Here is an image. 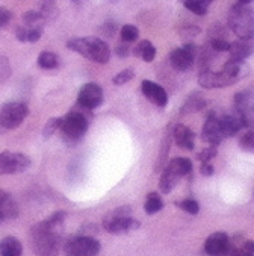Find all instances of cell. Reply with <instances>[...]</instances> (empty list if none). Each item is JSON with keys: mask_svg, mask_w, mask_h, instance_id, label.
I'll return each mask as SVG.
<instances>
[{"mask_svg": "<svg viewBox=\"0 0 254 256\" xmlns=\"http://www.w3.org/2000/svg\"><path fill=\"white\" fill-rule=\"evenodd\" d=\"M38 66L42 70H55L59 66V60H58L56 54L44 50V52H41L39 56H38Z\"/></svg>", "mask_w": 254, "mask_h": 256, "instance_id": "23", "label": "cell"}, {"mask_svg": "<svg viewBox=\"0 0 254 256\" xmlns=\"http://www.w3.org/2000/svg\"><path fill=\"white\" fill-rule=\"evenodd\" d=\"M59 126H61V118H48L42 129V138L48 140L56 130H59Z\"/></svg>", "mask_w": 254, "mask_h": 256, "instance_id": "30", "label": "cell"}, {"mask_svg": "<svg viewBox=\"0 0 254 256\" xmlns=\"http://www.w3.org/2000/svg\"><path fill=\"white\" fill-rule=\"evenodd\" d=\"M224 138H227V135L223 124V114H217V112L209 114L201 130V140L212 146H218Z\"/></svg>", "mask_w": 254, "mask_h": 256, "instance_id": "9", "label": "cell"}, {"mask_svg": "<svg viewBox=\"0 0 254 256\" xmlns=\"http://www.w3.org/2000/svg\"><path fill=\"white\" fill-rule=\"evenodd\" d=\"M2 220H3V216H2V214H0V222H2Z\"/></svg>", "mask_w": 254, "mask_h": 256, "instance_id": "46", "label": "cell"}, {"mask_svg": "<svg viewBox=\"0 0 254 256\" xmlns=\"http://www.w3.org/2000/svg\"><path fill=\"white\" fill-rule=\"evenodd\" d=\"M92 118L91 110H86L80 105H76L70 112L61 118V138L67 146H76L88 132L89 122Z\"/></svg>", "mask_w": 254, "mask_h": 256, "instance_id": "1", "label": "cell"}, {"mask_svg": "<svg viewBox=\"0 0 254 256\" xmlns=\"http://www.w3.org/2000/svg\"><path fill=\"white\" fill-rule=\"evenodd\" d=\"M239 147L244 152L254 153V130H248L239 138Z\"/></svg>", "mask_w": 254, "mask_h": 256, "instance_id": "28", "label": "cell"}, {"mask_svg": "<svg viewBox=\"0 0 254 256\" xmlns=\"http://www.w3.org/2000/svg\"><path fill=\"white\" fill-rule=\"evenodd\" d=\"M182 2H183V0H182Z\"/></svg>", "mask_w": 254, "mask_h": 256, "instance_id": "48", "label": "cell"}, {"mask_svg": "<svg viewBox=\"0 0 254 256\" xmlns=\"http://www.w3.org/2000/svg\"><path fill=\"white\" fill-rule=\"evenodd\" d=\"M198 34H200V28L198 26H194V24H188V26H183L180 29V36L185 38V40H192Z\"/></svg>", "mask_w": 254, "mask_h": 256, "instance_id": "36", "label": "cell"}, {"mask_svg": "<svg viewBox=\"0 0 254 256\" xmlns=\"http://www.w3.org/2000/svg\"><path fill=\"white\" fill-rule=\"evenodd\" d=\"M132 208L130 206H118L106 214L103 218V228L105 230L111 234H124L135 230L141 226V223L130 217Z\"/></svg>", "mask_w": 254, "mask_h": 256, "instance_id": "6", "label": "cell"}, {"mask_svg": "<svg viewBox=\"0 0 254 256\" xmlns=\"http://www.w3.org/2000/svg\"><path fill=\"white\" fill-rule=\"evenodd\" d=\"M183 4L186 10L197 16H205L209 11V6L212 4V0H183Z\"/></svg>", "mask_w": 254, "mask_h": 256, "instance_id": "22", "label": "cell"}, {"mask_svg": "<svg viewBox=\"0 0 254 256\" xmlns=\"http://www.w3.org/2000/svg\"><path fill=\"white\" fill-rule=\"evenodd\" d=\"M117 29H118V26H117L115 22H106L103 26L100 28V32L103 34L105 36H108V38H112L115 35Z\"/></svg>", "mask_w": 254, "mask_h": 256, "instance_id": "38", "label": "cell"}, {"mask_svg": "<svg viewBox=\"0 0 254 256\" xmlns=\"http://www.w3.org/2000/svg\"><path fill=\"white\" fill-rule=\"evenodd\" d=\"M65 217H67V214H65L64 211H58V212H55L53 216H50L45 222H47L50 226H52V228L58 229V228H61V226L64 224Z\"/></svg>", "mask_w": 254, "mask_h": 256, "instance_id": "34", "label": "cell"}, {"mask_svg": "<svg viewBox=\"0 0 254 256\" xmlns=\"http://www.w3.org/2000/svg\"><path fill=\"white\" fill-rule=\"evenodd\" d=\"M12 18V12L3 6H0V28H5Z\"/></svg>", "mask_w": 254, "mask_h": 256, "instance_id": "42", "label": "cell"}, {"mask_svg": "<svg viewBox=\"0 0 254 256\" xmlns=\"http://www.w3.org/2000/svg\"><path fill=\"white\" fill-rule=\"evenodd\" d=\"M236 82L238 80L233 79L224 70H221V72H212L211 68H205V70H201L200 74H198V84H200V86L201 88H206V90L224 88V86L235 85Z\"/></svg>", "mask_w": 254, "mask_h": 256, "instance_id": "12", "label": "cell"}, {"mask_svg": "<svg viewBox=\"0 0 254 256\" xmlns=\"http://www.w3.org/2000/svg\"><path fill=\"white\" fill-rule=\"evenodd\" d=\"M162 208H164V202H162L161 196L158 192H150L144 203L145 212L148 216H153V214H158L159 211H162Z\"/></svg>", "mask_w": 254, "mask_h": 256, "instance_id": "21", "label": "cell"}, {"mask_svg": "<svg viewBox=\"0 0 254 256\" xmlns=\"http://www.w3.org/2000/svg\"><path fill=\"white\" fill-rule=\"evenodd\" d=\"M217 148L215 147H209V148H203L200 153H198V160L201 162H211V160H214L217 156Z\"/></svg>", "mask_w": 254, "mask_h": 256, "instance_id": "37", "label": "cell"}, {"mask_svg": "<svg viewBox=\"0 0 254 256\" xmlns=\"http://www.w3.org/2000/svg\"><path fill=\"white\" fill-rule=\"evenodd\" d=\"M133 76H135L133 70L126 68V70L120 72L118 74H115V78L112 79V82H114V85H118V86H120V85H124V84L130 82V80L133 79Z\"/></svg>", "mask_w": 254, "mask_h": 256, "instance_id": "32", "label": "cell"}, {"mask_svg": "<svg viewBox=\"0 0 254 256\" xmlns=\"http://www.w3.org/2000/svg\"><path fill=\"white\" fill-rule=\"evenodd\" d=\"M100 252V242L94 236L79 235L65 244L67 256H95Z\"/></svg>", "mask_w": 254, "mask_h": 256, "instance_id": "8", "label": "cell"}, {"mask_svg": "<svg viewBox=\"0 0 254 256\" xmlns=\"http://www.w3.org/2000/svg\"><path fill=\"white\" fill-rule=\"evenodd\" d=\"M23 246L15 236H5L0 241V256H21Z\"/></svg>", "mask_w": 254, "mask_h": 256, "instance_id": "19", "label": "cell"}, {"mask_svg": "<svg viewBox=\"0 0 254 256\" xmlns=\"http://www.w3.org/2000/svg\"><path fill=\"white\" fill-rule=\"evenodd\" d=\"M197 54H198L197 46L192 42H188L183 47L173 50L171 55H170V64L177 72H186L194 66Z\"/></svg>", "mask_w": 254, "mask_h": 256, "instance_id": "11", "label": "cell"}, {"mask_svg": "<svg viewBox=\"0 0 254 256\" xmlns=\"http://www.w3.org/2000/svg\"><path fill=\"white\" fill-rule=\"evenodd\" d=\"M67 47L73 52H77L83 58L97 62L106 64L111 60V48L106 41L97 36H85V38H73L67 41Z\"/></svg>", "mask_w": 254, "mask_h": 256, "instance_id": "3", "label": "cell"}, {"mask_svg": "<svg viewBox=\"0 0 254 256\" xmlns=\"http://www.w3.org/2000/svg\"><path fill=\"white\" fill-rule=\"evenodd\" d=\"M212 38H226L227 40V30L221 24H214L209 29V40Z\"/></svg>", "mask_w": 254, "mask_h": 256, "instance_id": "39", "label": "cell"}, {"mask_svg": "<svg viewBox=\"0 0 254 256\" xmlns=\"http://www.w3.org/2000/svg\"><path fill=\"white\" fill-rule=\"evenodd\" d=\"M173 135H174V140H176V144L180 147V148H185V150H194L195 147V135L194 132L185 126V124H177L173 130Z\"/></svg>", "mask_w": 254, "mask_h": 256, "instance_id": "17", "label": "cell"}, {"mask_svg": "<svg viewBox=\"0 0 254 256\" xmlns=\"http://www.w3.org/2000/svg\"><path fill=\"white\" fill-rule=\"evenodd\" d=\"M230 256H254V241H245L239 247H235Z\"/></svg>", "mask_w": 254, "mask_h": 256, "instance_id": "29", "label": "cell"}, {"mask_svg": "<svg viewBox=\"0 0 254 256\" xmlns=\"http://www.w3.org/2000/svg\"><path fill=\"white\" fill-rule=\"evenodd\" d=\"M200 172H201L203 176H208L209 178V176H212L215 173V168H214V166L211 162H201Z\"/></svg>", "mask_w": 254, "mask_h": 256, "instance_id": "43", "label": "cell"}, {"mask_svg": "<svg viewBox=\"0 0 254 256\" xmlns=\"http://www.w3.org/2000/svg\"><path fill=\"white\" fill-rule=\"evenodd\" d=\"M209 46L215 50V52H227L229 47H230V42L226 40V38H212L209 40Z\"/></svg>", "mask_w": 254, "mask_h": 256, "instance_id": "33", "label": "cell"}, {"mask_svg": "<svg viewBox=\"0 0 254 256\" xmlns=\"http://www.w3.org/2000/svg\"><path fill=\"white\" fill-rule=\"evenodd\" d=\"M120 34H121V40L126 41V42H130V44L135 42L138 40V36H139V30L133 24H124L121 28V32Z\"/></svg>", "mask_w": 254, "mask_h": 256, "instance_id": "27", "label": "cell"}, {"mask_svg": "<svg viewBox=\"0 0 254 256\" xmlns=\"http://www.w3.org/2000/svg\"><path fill=\"white\" fill-rule=\"evenodd\" d=\"M205 105H206V100H205V98H201L200 94H192L191 98L186 102V105H185V108H183V112L200 111Z\"/></svg>", "mask_w": 254, "mask_h": 256, "instance_id": "26", "label": "cell"}, {"mask_svg": "<svg viewBox=\"0 0 254 256\" xmlns=\"http://www.w3.org/2000/svg\"><path fill=\"white\" fill-rule=\"evenodd\" d=\"M115 54L120 56V58H127L130 54H132V47H130V42H126V41H121L117 48H115Z\"/></svg>", "mask_w": 254, "mask_h": 256, "instance_id": "40", "label": "cell"}, {"mask_svg": "<svg viewBox=\"0 0 254 256\" xmlns=\"http://www.w3.org/2000/svg\"><path fill=\"white\" fill-rule=\"evenodd\" d=\"M74 2H76V0H74Z\"/></svg>", "mask_w": 254, "mask_h": 256, "instance_id": "47", "label": "cell"}, {"mask_svg": "<svg viewBox=\"0 0 254 256\" xmlns=\"http://www.w3.org/2000/svg\"><path fill=\"white\" fill-rule=\"evenodd\" d=\"M21 18L27 28H42V24L45 23V18L39 11H27L23 14Z\"/></svg>", "mask_w": 254, "mask_h": 256, "instance_id": "24", "label": "cell"}, {"mask_svg": "<svg viewBox=\"0 0 254 256\" xmlns=\"http://www.w3.org/2000/svg\"><path fill=\"white\" fill-rule=\"evenodd\" d=\"M11 64L6 56H0V80H5L11 76Z\"/></svg>", "mask_w": 254, "mask_h": 256, "instance_id": "35", "label": "cell"}, {"mask_svg": "<svg viewBox=\"0 0 254 256\" xmlns=\"http://www.w3.org/2000/svg\"><path fill=\"white\" fill-rule=\"evenodd\" d=\"M238 2H241V4H251V2H254V0H238Z\"/></svg>", "mask_w": 254, "mask_h": 256, "instance_id": "45", "label": "cell"}, {"mask_svg": "<svg viewBox=\"0 0 254 256\" xmlns=\"http://www.w3.org/2000/svg\"><path fill=\"white\" fill-rule=\"evenodd\" d=\"M29 114V108L21 102H9L0 108V134L17 129Z\"/></svg>", "mask_w": 254, "mask_h": 256, "instance_id": "7", "label": "cell"}, {"mask_svg": "<svg viewBox=\"0 0 254 256\" xmlns=\"http://www.w3.org/2000/svg\"><path fill=\"white\" fill-rule=\"evenodd\" d=\"M42 17L45 18V22L48 20H53L58 14V10H56V2L55 0H42L41 2V11Z\"/></svg>", "mask_w": 254, "mask_h": 256, "instance_id": "25", "label": "cell"}, {"mask_svg": "<svg viewBox=\"0 0 254 256\" xmlns=\"http://www.w3.org/2000/svg\"><path fill=\"white\" fill-rule=\"evenodd\" d=\"M191 172H192L191 160H188V158H174V160H171L167 164V167L164 168V172H162L161 182H159L161 191L164 194H170L174 190V186L179 184V180L182 178H185L186 174H189Z\"/></svg>", "mask_w": 254, "mask_h": 256, "instance_id": "5", "label": "cell"}, {"mask_svg": "<svg viewBox=\"0 0 254 256\" xmlns=\"http://www.w3.org/2000/svg\"><path fill=\"white\" fill-rule=\"evenodd\" d=\"M227 52L230 54V58L245 61L254 54V38H239L238 41L230 42Z\"/></svg>", "mask_w": 254, "mask_h": 256, "instance_id": "16", "label": "cell"}, {"mask_svg": "<svg viewBox=\"0 0 254 256\" xmlns=\"http://www.w3.org/2000/svg\"><path fill=\"white\" fill-rule=\"evenodd\" d=\"M103 104V90L95 82L85 84L77 96V105L86 108V110H95Z\"/></svg>", "mask_w": 254, "mask_h": 256, "instance_id": "14", "label": "cell"}, {"mask_svg": "<svg viewBox=\"0 0 254 256\" xmlns=\"http://www.w3.org/2000/svg\"><path fill=\"white\" fill-rule=\"evenodd\" d=\"M229 28L239 38H254V10L247 4H235L227 16Z\"/></svg>", "mask_w": 254, "mask_h": 256, "instance_id": "4", "label": "cell"}, {"mask_svg": "<svg viewBox=\"0 0 254 256\" xmlns=\"http://www.w3.org/2000/svg\"><path fill=\"white\" fill-rule=\"evenodd\" d=\"M29 242L32 252L38 256H58L59 254V235L58 229L52 228L45 220L32 226L29 232Z\"/></svg>", "mask_w": 254, "mask_h": 256, "instance_id": "2", "label": "cell"}, {"mask_svg": "<svg viewBox=\"0 0 254 256\" xmlns=\"http://www.w3.org/2000/svg\"><path fill=\"white\" fill-rule=\"evenodd\" d=\"M15 36H17V40H18V41H21V42H27V28H24V26H18V28L15 29Z\"/></svg>", "mask_w": 254, "mask_h": 256, "instance_id": "44", "label": "cell"}, {"mask_svg": "<svg viewBox=\"0 0 254 256\" xmlns=\"http://www.w3.org/2000/svg\"><path fill=\"white\" fill-rule=\"evenodd\" d=\"M132 54H133L136 58H141V60L145 61V62H151V61L155 60V56H156V48H155L153 44H151V41L144 40V41L138 42V44L133 47Z\"/></svg>", "mask_w": 254, "mask_h": 256, "instance_id": "20", "label": "cell"}, {"mask_svg": "<svg viewBox=\"0 0 254 256\" xmlns=\"http://www.w3.org/2000/svg\"><path fill=\"white\" fill-rule=\"evenodd\" d=\"M177 204H179V206H180L185 212H188V214H191V216H197V214L200 212V204H198V202L194 200V198H185V200L179 202Z\"/></svg>", "mask_w": 254, "mask_h": 256, "instance_id": "31", "label": "cell"}, {"mask_svg": "<svg viewBox=\"0 0 254 256\" xmlns=\"http://www.w3.org/2000/svg\"><path fill=\"white\" fill-rule=\"evenodd\" d=\"M30 167L29 156L23 153L3 152L0 153V174H15Z\"/></svg>", "mask_w": 254, "mask_h": 256, "instance_id": "10", "label": "cell"}, {"mask_svg": "<svg viewBox=\"0 0 254 256\" xmlns=\"http://www.w3.org/2000/svg\"><path fill=\"white\" fill-rule=\"evenodd\" d=\"M141 90H142V94L151 102L153 105L156 106H167V102H168V96H167V91L155 84V82H151V80H142L141 84Z\"/></svg>", "mask_w": 254, "mask_h": 256, "instance_id": "15", "label": "cell"}, {"mask_svg": "<svg viewBox=\"0 0 254 256\" xmlns=\"http://www.w3.org/2000/svg\"><path fill=\"white\" fill-rule=\"evenodd\" d=\"M42 35V28H27V42H36Z\"/></svg>", "mask_w": 254, "mask_h": 256, "instance_id": "41", "label": "cell"}, {"mask_svg": "<svg viewBox=\"0 0 254 256\" xmlns=\"http://www.w3.org/2000/svg\"><path fill=\"white\" fill-rule=\"evenodd\" d=\"M233 248L232 240L226 232H215L205 241V252L209 256H230Z\"/></svg>", "mask_w": 254, "mask_h": 256, "instance_id": "13", "label": "cell"}, {"mask_svg": "<svg viewBox=\"0 0 254 256\" xmlns=\"http://www.w3.org/2000/svg\"><path fill=\"white\" fill-rule=\"evenodd\" d=\"M0 214L3 216V220L15 218L18 216V206L15 200L3 191H0Z\"/></svg>", "mask_w": 254, "mask_h": 256, "instance_id": "18", "label": "cell"}]
</instances>
